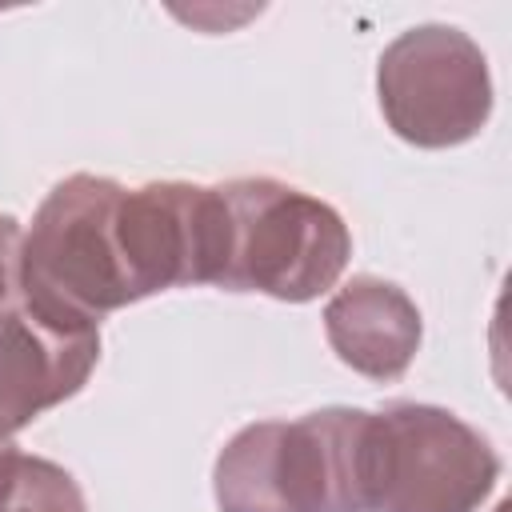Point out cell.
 <instances>
[{"instance_id": "3", "label": "cell", "mask_w": 512, "mask_h": 512, "mask_svg": "<svg viewBox=\"0 0 512 512\" xmlns=\"http://www.w3.org/2000/svg\"><path fill=\"white\" fill-rule=\"evenodd\" d=\"M220 196L228 208L224 292L308 304L336 288L352 256V232L332 204L276 176L228 180Z\"/></svg>"}, {"instance_id": "2", "label": "cell", "mask_w": 512, "mask_h": 512, "mask_svg": "<svg viewBox=\"0 0 512 512\" xmlns=\"http://www.w3.org/2000/svg\"><path fill=\"white\" fill-rule=\"evenodd\" d=\"M124 184L76 172L52 184L20 244V296L60 328H96L136 304V280L120 232Z\"/></svg>"}, {"instance_id": "10", "label": "cell", "mask_w": 512, "mask_h": 512, "mask_svg": "<svg viewBox=\"0 0 512 512\" xmlns=\"http://www.w3.org/2000/svg\"><path fill=\"white\" fill-rule=\"evenodd\" d=\"M20 448L12 444V440H4L0 444V512H4V504H8V496H12V484H16V468H20Z\"/></svg>"}, {"instance_id": "8", "label": "cell", "mask_w": 512, "mask_h": 512, "mask_svg": "<svg viewBox=\"0 0 512 512\" xmlns=\"http://www.w3.org/2000/svg\"><path fill=\"white\" fill-rule=\"evenodd\" d=\"M4 512H88V500L64 464L24 452Z\"/></svg>"}, {"instance_id": "5", "label": "cell", "mask_w": 512, "mask_h": 512, "mask_svg": "<svg viewBox=\"0 0 512 512\" xmlns=\"http://www.w3.org/2000/svg\"><path fill=\"white\" fill-rule=\"evenodd\" d=\"M376 100L388 128L416 148H456L492 116V76L480 44L452 24H416L376 60Z\"/></svg>"}, {"instance_id": "1", "label": "cell", "mask_w": 512, "mask_h": 512, "mask_svg": "<svg viewBox=\"0 0 512 512\" xmlns=\"http://www.w3.org/2000/svg\"><path fill=\"white\" fill-rule=\"evenodd\" d=\"M364 408H316L300 420L244 424L216 456L220 512H368Z\"/></svg>"}, {"instance_id": "4", "label": "cell", "mask_w": 512, "mask_h": 512, "mask_svg": "<svg viewBox=\"0 0 512 512\" xmlns=\"http://www.w3.org/2000/svg\"><path fill=\"white\" fill-rule=\"evenodd\" d=\"M500 456L448 408L392 400L368 416V512H480Z\"/></svg>"}, {"instance_id": "6", "label": "cell", "mask_w": 512, "mask_h": 512, "mask_svg": "<svg viewBox=\"0 0 512 512\" xmlns=\"http://www.w3.org/2000/svg\"><path fill=\"white\" fill-rule=\"evenodd\" d=\"M100 360L96 328H60L28 304L0 320V444L72 400Z\"/></svg>"}, {"instance_id": "7", "label": "cell", "mask_w": 512, "mask_h": 512, "mask_svg": "<svg viewBox=\"0 0 512 512\" xmlns=\"http://www.w3.org/2000/svg\"><path fill=\"white\" fill-rule=\"evenodd\" d=\"M324 336L340 364L388 384L408 372L420 352L424 320L416 300L384 276H352L324 304Z\"/></svg>"}, {"instance_id": "9", "label": "cell", "mask_w": 512, "mask_h": 512, "mask_svg": "<svg viewBox=\"0 0 512 512\" xmlns=\"http://www.w3.org/2000/svg\"><path fill=\"white\" fill-rule=\"evenodd\" d=\"M20 244H24L20 220L0 212V320L24 304V296H20Z\"/></svg>"}]
</instances>
